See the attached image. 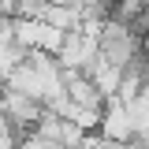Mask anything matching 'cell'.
Segmentation results:
<instances>
[{
    "instance_id": "1",
    "label": "cell",
    "mask_w": 149,
    "mask_h": 149,
    "mask_svg": "<svg viewBox=\"0 0 149 149\" xmlns=\"http://www.w3.org/2000/svg\"><path fill=\"white\" fill-rule=\"evenodd\" d=\"M97 49H101V56L108 60V63H116L119 71H127V67H134L142 56H146V37L138 34L134 26H127V22H104L101 26V37H97Z\"/></svg>"
},
{
    "instance_id": "2",
    "label": "cell",
    "mask_w": 149,
    "mask_h": 149,
    "mask_svg": "<svg viewBox=\"0 0 149 149\" xmlns=\"http://www.w3.org/2000/svg\"><path fill=\"white\" fill-rule=\"evenodd\" d=\"M0 112L15 123V127H22L26 134H34L37 123H41V116H45V104L41 101H34V97H26V93H15V90H4V101H0Z\"/></svg>"
},
{
    "instance_id": "3",
    "label": "cell",
    "mask_w": 149,
    "mask_h": 149,
    "mask_svg": "<svg viewBox=\"0 0 149 149\" xmlns=\"http://www.w3.org/2000/svg\"><path fill=\"white\" fill-rule=\"evenodd\" d=\"M63 93H67V101H71V104L90 108V112H101V116H104L108 97L97 90V82H93L86 71H63Z\"/></svg>"
},
{
    "instance_id": "4",
    "label": "cell",
    "mask_w": 149,
    "mask_h": 149,
    "mask_svg": "<svg viewBox=\"0 0 149 149\" xmlns=\"http://www.w3.org/2000/svg\"><path fill=\"white\" fill-rule=\"evenodd\" d=\"M15 149H60V146L45 142V138H37V134H26V138H22V142H19Z\"/></svg>"
},
{
    "instance_id": "5",
    "label": "cell",
    "mask_w": 149,
    "mask_h": 149,
    "mask_svg": "<svg viewBox=\"0 0 149 149\" xmlns=\"http://www.w3.org/2000/svg\"><path fill=\"white\" fill-rule=\"evenodd\" d=\"M4 90H8V78L0 74V101H4Z\"/></svg>"
}]
</instances>
